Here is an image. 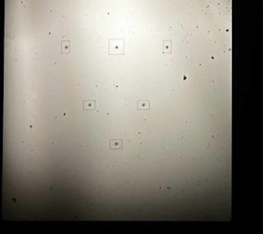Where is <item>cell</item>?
<instances>
[{
  "label": "cell",
  "mask_w": 263,
  "mask_h": 234,
  "mask_svg": "<svg viewBox=\"0 0 263 234\" xmlns=\"http://www.w3.org/2000/svg\"><path fill=\"white\" fill-rule=\"evenodd\" d=\"M110 55H123L124 54V40L123 39H110Z\"/></svg>",
  "instance_id": "cell-1"
},
{
  "label": "cell",
  "mask_w": 263,
  "mask_h": 234,
  "mask_svg": "<svg viewBox=\"0 0 263 234\" xmlns=\"http://www.w3.org/2000/svg\"><path fill=\"white\" fill-rule=\"evenodd\" d=\"M172 52V40H165L163 41V53H171Z\"/></svg>",
  "instance_id": "cell-2"
},
{
  "label": "cell",
  "mask_w": 263,
  "mask_h": 234,
  "mask_svg": "<svg viewBox=\"0 0 263 234\" xmlns=\"http://www.w3.org/2000/svg\"><path fill=\"white\" fill-rule=\"evenodd\" d=\"M137 108L140 110L149 109L150 108V101L149 100H139L137 103Z\"/></svg>",
  "instance_id": "cell-4"
},
{
  "label": "cell",
  "mask_w": 263,
  "mask_h": 234,
  "mask_svg": "<svg viewBox=\"0 0 263 234\" xmlns=\"http://www.w3.org/2000/svg\"><path fill=\"white\" fill-rule=\"evenodd\" d=\"M96 107L95 105V101L94 100H85L83 101V109L87 110V109H90V110H94Z\"/></svg>",
  "instance_id": "cell-5"
},
{
  "label": "cell",
  "mask_w": 263,
  "mask_h": 234,
  "mask_svg": "<svg viewBox=\"0 0 263 234\" xmlns=\"http://www.w3.org/2000/svg\"><path fill=\"white\" fill-rule=\"evenodd\" d=\"M110 147L111 149H122L123 148V141L121 139H112L110 141Z\"/></svg>",
  "instance_id": "cell-3"
},
{
  "label": "cell",
  "mask_w": 263,
  "mask_h": 234,
  "mask_svg": "<svg viewBox=\"0 0 263 234\" xmlns=\"http://www.w3.org/2000/svg\"><path fill=\"white\" fill-rule=\"evenodd\" d=\"M69 40H62L61 41V52L62 53H69L70 51V44Z\"/></svg>",
  "instance_id": "cell-6"
}]
</instances>
